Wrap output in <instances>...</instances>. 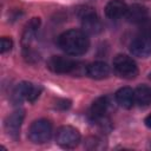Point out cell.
Returning a JSON list of instances; mask_svg holds the SVG:
<instances>
[{"label": "cell", "mask_w": 151, "mask_h": 151, "mask_svg": "<svg viewBox=\"0 0 151 151\" xmlns=\"http://www.w3.org/2000/svg\"><path fill=\"white\" fill-rule=\"evenodd\" d=\"M116 100L122 107L131 109L136 103L134 91L132 88H130V87H122L116 93Z\"/></svg>", "instance_id": "14"}, {"label": "cell", "mask_w": 151, "mask_h": 151, "mask_svg": "<svg viewBox=\"0 0 151 151\" xmlns=\"http://www.w3.org/2000/svg\"><path fill=\"white\" fill-rule=\"evenodd\" d=\"M130 51L136 57L146 58L151 54V40L143 37H138L131 42Z\"/></svg>", "instance_id": "10"}, {"label": "cell", "mask_w": 151, "mask_h": 151, "mask_svg": "<svg viewBox=\"0 0 151 151\" xmlns=\"http://www.w3.org/2000/svg\"><path fill=\"white\" fill-rule=\"evenodd\" d=\"M136 103L140 106H147L151 104V87L146 85H140L134 90Z\"/></svg>", "instance_id": "16"}, {"label": "cell", "mask_w": 151, "mask_h": 151, "mask_svg": "<svg viewBox=\"0 0 151 151\" xmlns=\"http://www.w3.org/2000/svg\"><path fill=\"white\" fill-rule=\"evenodd\" d=\"M113 68L116 73L124 79H133L138 74L137 64L132 58L125 54H118L113 59Z\"/></svg>", "instance_id": "3"}, {"label": "cell", "mask_w": 151, "mask_h": 151, "mask_svg": "<svg viewBox=\"0 0 151 151\" xmlns=\"http://www.w3.org/2000/svg\"><path fill=\"white\" fill-rule=\"evenodd\" d=\"M24 117H25V111L24 110H15L5 120V129H6L7 133L14 139H17L19 137L20 127H21Z\"/></svg>", "instance_id": "8"}, {"label": "cell", "mask_w": 151, "mask_h": 151, "mask_svg": "<svg viewBox=\"0 0 151 151\" xmlns=\"http://www.w3.org/2000/svg\"><path fill=\"white\" fill-rule=\"evenodd\" d=\"M126 11H127V5L123 0H111L105 7L106 17L112 20L125 17Z\"/></svg>", "instance_id": "11"}, {"label": "cell", "mask_w": 151, "mask_h": 151, "mask_svg": "<svg viewBox=\"0 0 151 151\" xmlns=\"http://www.w3.org/2000/svg\"><path fill=\"white\" fill-rule=\"evenodd\" d=\"M52 136V124L47 119L34 120L28 129V138L34 144H44Z\"/></svg>", "instance_id": "2"}, {"label": "cell", "mask_w": 151, "mask_h": 151, "mask_svg": "<svg viewBox=\"0 0 151 151\" xmlns=\"http://www.w3.org/2000/svg\"><path fill=\"white\" fill-rule=\"evenodd\" d=\"M47 67L54 73H74L79 68V63L60 55H53L47 61Z\"/></svg>", "instance_id": "6"}, {"label": "cell", "mask_w": 151, "mask_h": 151, "mask_svg": "<svg viewBox=\"0 0 151 151\" xmlns=\"http://www.w3.org/2000/svg\"><path fill=\"white\" fill-rule=\"evenodd\" d=\"M86 74L92 79H104L110 74V66L104 61H94L86 66Z\"/></svg>", "instance_id": "12"}, {"label": "cell", "mask_w": 151, "mask_h": 151, "mask_svg": "<svg viewBox=\"0 0 151 151\" xmlns=\"http://www.w3.org/2000/svg\"><path fill=\"white\" fill-rule=\"evenodd\" d=\"M58 45L67 54L81 55L88 50L90 39L84 31L68 29L59 35Z\"/></svg>", "instance_id": "1"}, {"label": "cell", "mask_w": 151, "mask_h": 151, "mask_svg": "<svg viewBox=\"0 0 151 151\" xmlns=\"http://www.w3.org/2000/svg\"><path fill=\"white\" fill-rule=\"evenodd\" d=\"M39 26H40V19L39 18H32L29 20V22L26 25L24 33H22V38H21V44L25 48H29L33 39L35 38V34L38 32Z\"/></svg>", "instance_id": "13"}, {"label": "cell", "mask_w": 151, "mask_h": 151, "mask_svg": "<svg viewBox=\"0 0 151 151\" xmlns=\"http://www.w3.org/2000/svg\"><path fill=\"white\" fill-rule=\"evenodd\" d=\"M125 18L127 19V21L133 22V24H139L142 20H144L145 18H147V8L142 6V5H132L130 7H127Z\"/></svg>", "instance_id": "15"}, {"label": "cell", "mask_w": 151, "mask_h": 151, "mask_svg": "<svg viewBox=\"0 0 151 151\" xmlns=\"http://www.w3.org/2000/svg\"><path fill=\"white\" fill-rule=\"evenodd\" d=\"M12 47H13V41H12V39L6 38V37L1 38V41H0V51H1V53H6V52L11 51Z\"/></svg>", "instance_id": "18"}, {"label": "cell", "mask_w": 151, "mask_h": 151, "mask_svg": "<svg viewBox=\"0 0 151 151\" xmlns=\"http://www.w3.org/2000/svg\"><path fill=\"white\" fill-rule=\"evenodd\" d=\"M78 15L81 19V26L85 33L98 34L101 32L103 29L101 21L91 7H83L78 9Z\"/></svg>", "instance_id": "4"}, {"label": "cell", "mask_w": 151, "mask_h": 151, "mask_svg": "<svg viewBox=\"0 0 151 151\" xmlns=\"http://www.w3.org/2000/svg\"><path fill=\"white\" fill-rule=\"evenodd\" d=\"M40 92H41L40 86H37V85L28 83V81H22L14 88L13 99L17 103L22 101V100H28L32 103L39 97Z\"/></svg>", "instance_id": "7"}, {"label": "cell", "mask_w": 151, "mask_h": 151, "mask_svg": "<svg viewBox=\"0 0 151 151\" xmlns=\"http://www.w3.org/2000/svg\"><path fill=\"white\" fill-rule=\"evenodd\" d=\"M139 34L143 38L151 40V18H145L138 24Z\"/></svg>", "instance_id": "17"}, {"label": "cell", "mask_w": 151, "mask_h": 151, "mask_svg": "<svg viewBox=\"0 0 151 151\" xmlns=\"http://www.w3.org/2000/svg\"><path fill=\"white\" fill-rule=\"evenodd\" d=\"M110 100L109 97H99L97 98L91 106V116L97 122H103L106 119L109 110H110Z\"/></svg>", "instance_id": "9"}, {"label": "cell", "mask_w": 151, "mask_h": 151, "mask_svg": "<svg viewBox=\"0 0 151 151\" xmlns=\"http://www.w3.org/2000/svg\"><path fill=\"white\" fill-rule=\"evenodd\" d=\"M57 144L64 149H73L80 142V133L79 131L70 125H65L58 129L55 134Z\"/></svg>", "instance_id": "5"}, {"label": "cell", "mask_w": 151, "mask_h": 151, "mask_svg": "<svg viewBox=\"0 0 151 151\" xmlns=\"http://www.w3.org/2000/svg\"><path fill=\"white\" fill-rule=\"evenodd\" d=\"M144 123H145V125H146L147 127L151 129V113H150L149 116H146V118L144 119Z\"/></svg>", "instance_id": "19"}, {"label": "cell", "mask_w": 151, "mask_h": 151, "mask_svg": "<svg viewBox=\"0 0 151 151\" xmlns=\"http://www.w3.org/2000/svg\"><path fill=\"white\" fill-rule=\"evenodd\" d=\"M150 78H151V73H150Z\"/></svg>", "instance_id": "20"}]
</instances>
